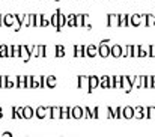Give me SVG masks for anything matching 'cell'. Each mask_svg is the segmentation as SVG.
Returning <instances> with one entry per match:
<instances>
[{"label": "cell", "mask_w": 155, "mask_h": 137, "mask_svg": "<svg viewBox=\"0 0 155 137\" xmlns=\"http://www.w3.org/2000/svg\"><path fill=\"white\" fill-rule=\"evenodd\" d=\"M130 26H133V27L145 26V15H140V14L131 15V17H130Z\"/></svg>", "instance_id": "obj_1"}, {"label": "cell", "mask_w": 155, "mask_h": 137, "mask_svg": "<svg viewBox=\"0 0 155 137\" xmlns=\"http://www.w3.org/2000/svg\"><path fill=\"white\" fill-rule=\"evenodd\" d=\"M35 116L39 118V119H44V118H50V107H38L35 110Z\"/></svg>", "instance_id": "obj_2"}, {"label": "cell", "mask_w": 155, "mask_h": 137, "mask_svg": "<svg viewBox=\"0 0 155 137\" xmlns=\"http://www.w3.org/2000/svg\"><path fill=\"white\" fill-rule=\"evenodd\" d=\"M15 24V18H14V14H6V15H2V26H6V27H12Z\"/></svg>", "instance_id": "obj_3"}, {"label": "cell", "mask_w": 155, "mask_h": 137, "mask_svg": "<svg viewBox=\"0 0 155 137\" xmlns=\"http://www.w3.org/2000/svg\"><path fill=\"white\" fill-rule=\"evenodd\" d=\"M84 54H86V57H95V56H98V45H95V44L86 45L84 47Z\"/></svg>", "instance_id": "obj_4"}, {"label": "cell", "mask_w": 155, "mask_h": 137, "mask_svg": "<svg viewBox=\"0 0 155 137\" xmlns=\"http://www.w3.org/2000/svg\"><path fill=\"white\" fill-rule=\"evenodd\" d=\"M107 18H108V21H107L108 27H117L119 26V14H108Z\"/></svg>", "instance_id": "obj_5"}, {"label": "cell", "mask_w": 155, "mask_h": 137, "mask_svg": "<svg viewBox=\"0 0 155 137\" xmlns=\"http://www.w3.org/2000/svg\"><path fill=\"white\" fill-rule=\"evenodd\" d=\"M98 56H101V57H104V59L110 56V47L105 44V41L98 45Z\"/></svg>", "instance_id": "obj_6"}, {"label": "cell", "mask_w": 155, "mask_h": 137, "mask_svg": "<svg viewBox=\"0 0 155 137\" xmlns=\"http://www.w3.org/2000/svg\"><path fill=\"white\" fill-rule=\"evenodd\" d=\"M98 88V77L97 75H89L87 77V92H92Z\"/></svg>", "instance_id": "obj_7"}, {"label": "cell", "mask_w": 155, "mask_h": 137, "mask_svg": "<svg viewBox=\"0 0 155 137\" xmlns=\"http://www.w3.org/2000/svg\"><path fill=\"white\" fill-rule=\"evenodd\" d=\"M122 118H125V119H133V118H134V107H131V105L122 107Z\"/></svg>", "instance_id": "obj_8"}, {"label": "cell", "mask_w": 155, "mask_h": 137, "mask_svg": "<svg viewBox=\"0 0 155 137\" xmlns=\"http://www.w3.org/2000/svg\"><path fill=\"white\" fill-rule=\"evenodd\" d=\"M71 118L72 119H81L83 118V107H71Z\"/></svg>", "instance_id": "obj_9"}, {"label": "cell", "mask_w": 155, "mask_h": 137, "mask_svg": "<svg viewBox=\"0 0 155 137\" xmlns=\"http://www.w3.org/2000/svg\"><path fill=\"white\" fill-rule=\"evenodd\" d=\"M134 118H137V119H145V118H146V107H142V105L134 107Z\"/></svg>", "instance_id": "obj_10"}, {"label": "cell", "mask_w": 155, "mask_h": 137, "mask_svg": "<svg viewBox=\"0 0 155 137\" xmlns=\"http://www.w3.org/2000/svg\"><path fill=\"white\" fill-rule=\"evenodd\" d=\"M120 54H122V45H119V44H114V45L110 47V56L111 57H120Z\"/></svg>", "instance_id": "obj_11"}, {"label": "cell", "mask_w": 155, "mask_h": 137, "mask_svg": "<svg viewBox=\"0 0 155 137\" xmlns=\"http://www.w3.org/2000/svg\"><path fill=\"white\" fill-rule=\"evenodd\" d=\"M33 116H35V110L32 107H29V105L23 107V119H32Z\"/></svg>", "instance_id": "obj_12"}, {"label": "cell", "mask_w": 155, "mask_h": 137, "mask_svg": "<svg viewBox=\"0 0 155 137\" xmlns=\"http://www.w3.org/2000/svg\"><path fill=\"white\" fill-rule=\"evenodd\" d=\"M84 47L86 45H81V44L74 45V56H75V57H86V54H84Z\"/></svg>", "instance_id": "obj_13"}, {"label": "cell", "mask_w": 155, "mask_h": 137, "mask_svg": "<svg viewBox=\"0 0 155 137\" xmlns=\"http://www.w3.org/2000/svg\"><path fill=\"white\" fill-rule=\"evenodd\" d=\"M20 57L24 60V62H29L30 60V54H29V51H27V47L24 45H20Z\"/></svg>", "instance_id": "obj_14"}, {"label": "cell", "mask_w": 155, "mask_h": 137, "mask_svg": "<svg viewBox=\"0 0 155 137\" xmlns=\"http://www.w3.org/2000/svg\"><path fill=\"white\" fill-rule=\"evenodd\" d=\"M130 26V17L127 14H119V26L117 27H127Z\"/></svg>", "instance_id": "obj_15"}, {"label": "cell", "mask_w": 155, "mask_h": 137, "mask_svg": "<svg viewBox=\"0 0 155 137\" xmlns=\"http://www.w3.org/2000/svg\"><path fill=\"white\" fill-rule=\"evenodd\" d=\"M63 26H66V17L59 11V15H57V32H60Z\"/></svg>", "instance_id": "obj_16"}, {"label": "cell", "mask_w": 155, "mask_h": 137, "mask_svg": "<svg viewBox=\"0 0 155 137\" xmlns=\"http://www.w3.org/2000/svg\"><path fill=\"white\" fill-rule=\"evenodd\" d=\"M77 88L87 91V77H86V75H80V77L77 79Z\"/></svg>", "instance_id": "obj_17"}, {"label": "cell", "mask_w": 155, "mask_h": 137, "mask_svg": "<svg viewBox=\"0 0 155 137\" xmlns=\"http://www.w3.org/2000/svg\"><path fill=\"white\" fill-rule=\"evenodd\" d=\"M60 119H72L71 118V107H60Z\"/></svg>", "instance_id": "obj_18"}, {"label": "cell", "mask_w": 155, "mask_h": 137, "mask_svg": "<svg viewBox=\"0 0 155 137\" xmlns=\"http://www.w3.org/2000/svg\"><path fill=\"white\" fill-rule=\"evenodd\" d=\"M56 85H57V79H56L54 75H48V77H45V86H47V88L53 89V88H56Z\"/></svg>", "instance_id": "obj_19"}, {"label": "cell", "mask_w": 155, "mask_h": 137, "mask_svg": "<svg viewBox=\"0 0 155 137\" xmlns=\"http://www.w3.org/2000/svg\"><path fill=\"white\" fill-rule=\"evenodd\" d=\"M98 88H101V89H108V75L98 77Z\"/></svg>", "instance_id": "obj_20"}, {"label": "cell", "mask_w": 155, "mask_h": 137, "mask_svg": "<svg viewBox=\"0 0 155 137\" xmlns=\"http://www.w3.org/2000/svg\"><path fill=\"white\" fill-rule=\"evenodd\" d=\"M155 23V15L152 14H145V26L146 27H151V26H154Z\"/></svg>", "instance_id": "obj_21"}, {"label": "cell", "mask_w": 155, "mask_h": 137, "mask_svg": "<svg viewBox=\"0 0 155 137\" xmlns=\"http://www.w3.org/2000/svg\"><path fill=\"white\" fill-rule=\"evenodd\" d=\"M50 118L60 119V107H50Z\"/></svg>", "instance_id": "obj_22"}, {"label": "cell", "mask_w": 155, "mask_h": 137, "mask_svg": "<svg viewBox=\"0 0 155 137\" xmlns=\"http://www.w3.org/2000/svg\"><path fill=\"white\" fill-rule=\"evenodd\" d=\"M86 17H87V15H83V14L75 15V27H81V26H84V20H86Z\"/></svg>", "instance_id": "obj_23"}, {"label": "cell", "mask_w": 155, "mask_h": 137, "mask_svg": "<svg viewBox=\"0 0 155 137\" xmlns=\"http://www.w3.org/2000/svg\"><path fill=\"white\" fill-rule=\"evenodd\" d=\"M32 89H39L41 88V77L39 75H32Z\"/></svg>", "instance_id": "obj_24"}, {"label": "cell", "mask_w": 155, "mask_h": 137, "mask_svg": "<svg viewBox=\"0 0 155 137\" xmlns=\"http://www.w3.org/2000/svg\"><path fill=\"white\" fill-rule=\"evenodd\" d=\"M139 57H149V45H140Z\"/></svg>", "instance_id": "obj_25"}, {"label": "cell", "mask_w": 155, "mask_h": 137, "mask_svg": "<svg viewBox=\"0 0 155 137\" xmlns=\"http://www.w3.org/2000/svg\"><path fill=\"white\" fill-rule=\"evenodd\" d=\"M41 26H42V15H41V14H35L33 27H41Z\"/></svg>", "instance_id": "obj_26"}, {"label": "cell", "mask_w": 155, "mask_h": 137, "mask_svg": "<svg viewBox=\"0 0 155 137\" xmlns=\"http://www.w3.org/2000/svg\"><path fill=\"white\" fill-rule=\"evenodd\" d=\"M66 24L69 27H75V14H69L66 17Z\"/></svg>", "instance_id": "obj_27"}, {"label": "cell", "mask_w": 155, "mask_h": 137, "mask_svg": "<svg viewBox=\"0 0 155 137\" xmlns=\"http://www.w3.org/2000/svg\"><path fill=\"white\" fill-rule=\"evenodd\" d=\"M57 15H59V9H57L51 17H50V26L56 27V30H57Z\"/></svg>", "instance_id": "obj_28"}, {"label": "cell", "mask_w": 155, "mask_h": 137, "mask_svg": "<svg viewBox=\"0 0 155 137\" xmlns=\"http://www.w3.org/2000/svg\"><path fill=\"white\" fill-rule=\"evenodd\" d=\"M47 56V45H38V57Z\"/></svg>", "instance_id": "obj_29"}, {"label": "cell", "mask_w": 155, "mask_h": 137, "mask_svg": "<svg viewBox=\"0 0 155 137\" xmlns=\"http://www.w3.org/2000/svg\"><path fill=\"white\" fill-rule=\"evenodd\" d=\"M21 27H30V15L24 14V18L21 21Z\"/></svg>", "instance_id": "obj_30"}, {"label": "cell", "mask_w": 155, "mask_h": 137, "mask_svg": "<svg viewBox=\"0 0 155 137\" xmlns=\"http://www.w3.org/2000/svg\"><path fill=\"white\" fill-rule=\"evenodd\" d=\"M56 56H57V57H63V56H65V47L60 45V44L56 45Z\"/></svg>", "instance_id": "obj_31"}, {"label": "cell", "mask_w": 155, "mask_h": 137, "mask_svg": "<svg viewBox=\"0 0 155 137\" xmlns=\"http://www.w3.org/2000/svg\"><path fill=\"white\" fill-rule=\"evenodd\" d=\"M146 118L148 119L155 118V107H146Z\"/></svg>", "instance_id": "obj_32"}, {"label": "cell", "mask_w": 155, "mask_h": 137, "mask_svg": "<svg viewBox=\"0 0 155 137\" xmlns=\"http://www.w3.org/2000/svg\"><path fill=\"white\" fill-rule=\"evenodd\" d=\"M151 82H152V75H145V85H143V89H151Z\"/></svg>", "instance_id": "obj_33"}, {"label": "cell", "mask_w": 155, "mask_h": 137, "mask_svg": "<svg viewBox=\"0 0 155 137\" xmlns=\"http://www.w3.org/2000/svg\"><path fill=\"white\" fill-rule=\"evenodd\" d=\"M139 51H140V45H139V44L133 45V51H131V57H139Z\"/></svg>", "instance_id": "obj_34"}, {"label": "cell", "mask_w": 155, "mask_h": 137, "mask_svg": "<svg viewBox=\"0 0 155 137\" xmlns=\"http://www.w3.org/2000/svg\"><path fill=\"white\" fill-rule=\"evenodd\" d=\"M32 86V75H26V80H24V88L26 89H30Z\"/></svg>", "instance_id": "obj_35"}, {"label": "cell", "mask_w": 155, "mask_h": 137, "mask_svg": "<svg viewBox=\"0 0 155 137\" xmlns=\"http://www.w3.org/2000/svg\"><path fill=\"white\" fill-rule=\"evenodd\" d=\"M12 57H20V45H12Z\"/></svg>", "instance_id": "obj_36"}, {"label": "cell", "mask_w": 155, "mask_h": 137, "mask_svg": "<svg viewBox=\"0 0 155 137\" xmlns=\"http://www.w3.org/2000/svg\"><path fill=\"white\" fill-rule=\"evenodd\" d=\"M0 57H6V44L0 45Z\"/></svg>", "instance_id": "obj_37"}, {"label": "cell", "mask_w": 155, "mask_h": 137, "mask_svg": "<svg viewBox=\"0 0 155 137\" xmlns=\"http://www.w3.org/2000/svg\"><path fill=\"white\" fill-rule=\"evenodd\" d=\"M149 57H155V44L149 45Z\"/></svg>", "instance_id": "obj_38"}, {"label": "cell", "mask_w": 155, "mask_h": 137, "mask_svg": "<svg viewBox=\"0 0 155 137\" xmlns=\"http://www.w3.org/2000/svg\"><path fill=\"white\" fill-rule=\"evenodd\" d=\"M127 47V57H131V51H133V45L131 44H128V45H125Z\"/></svg>", "instance_id": "obj_39"}, {"label": "cell", "mask_w": 155, "mask_h": 137, "mask_svg": "<svg viewBox=\"0 0 155 137\" xmlns=\"http://www.w3.org/2000/svg\"><path fill=\"white\" fill-rule=\"evenodd\" d=\"M151 89H155V75H152V82H151Z\"/></svg>", "instance_id": "obj_40"}, {"label": "cell", "mask_w": 155, "mask_h": 137, "mask_svg": "<svg viewBox=\"0 0 155 137\" xmlns=\"http://www.w3.org/2000/svg\"><path fill=\"white\" fill-rule=\"evenodd\" d=\"M3 118V112H2V109H0V119Z\"/></svg>", "instance_id": "obj_41"}, {"label": "cell", "mask_w": 155, "mask_h": 137, "mask_svg": "<svg viewBox=\"0 0 155 137\" xmlns=\"http://www.w3.org/2000/svg\"><path fill=\"white\" fill-rule=\"evenodd\" d=\"M0 26H2V15H0Z\"/></svg>", "instance_id": "obj_42"}, {"label": "cell", "mask_w": 155, "mask_h": 137, "mask_svg": "<svg viewBox=\"0 0 155 137\" xmlns=\"http://www.w3.org/2000/svg\"><path fill=\"white\" fill-rule=\"evenodd\" d=\"M154 26H155V23H154Z\"/></svg>", "instance_id": "obj_43"}]
</instances>
